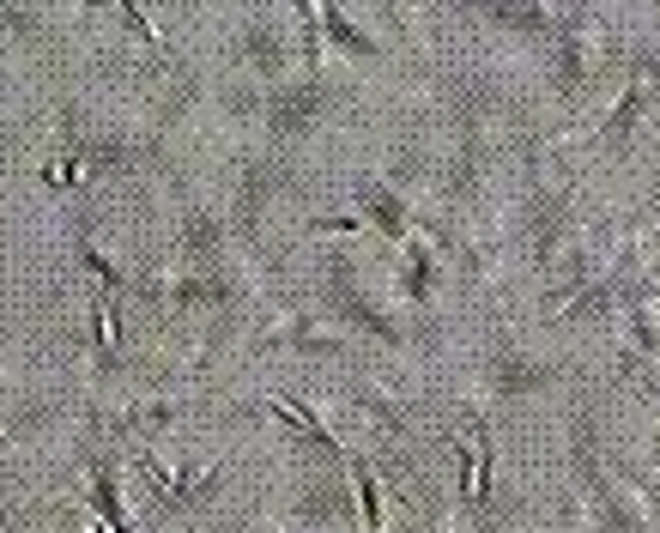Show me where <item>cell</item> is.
Masks as SVG:
<instances>
[{
  "label": "cell",
  "mask_w": 660,
  "mask_h": 533,
  "mask_svg": "<svg viewBox=\"0 0 660 533\" xmlns=\"http://www.w3.org/2000/svg\"><path fill=\"white\" fill-rule=\"evenodd\" d=\"M236 49H243V67L260 79V85H286L291 49H286V37H279V25H273V19H248Z\"/></svg>",
  "instance_id": "obj_1"
},
{
  "label": "cell",
  "mask_w": 660,
  "mask_h": 533,
  "mask_svg": "<svg viewBox=\"0 0 660 533\" xmlns=\"http://www.w3.org/2000/svg\"><path fill=\"white\" fill-rule=\"evenodd\" d=\"M351 200H358L363 224H375L382 236H394V243L406 248V200L394 195L389 183H375V176H358V183H351Z\"/></svg>",
  "instance_id": "obj_2"
},
{
  "label": "cell",
  "mask_w": 660,
  "mask_h": 533,
  "mask_svg": "<svg viewBox=\"0 0 660 533\" xmlns=\"http://www.w3.org/2000/svg\"><path fill=\"white\" fill-rule=\"evenodd\" d=\"M557 370L552 364H533V358H497L491 364V389L497 394H528V389H545Z\"/></svg>",
  "instance_id": "obj_3"
},
{
  "label": "cell",
  "mask_w": 660,
  "mask_h": 533,
  "mask_svg": "<svg viewBox=\"0 0 660 533\" xmlns=\"http://www.w3.org/2000/svg\"><path fill=\"white\" fill-rule=\"evenodd\" d=\"M406 291H413V298H430V291H437V260H430V248L418 243V236H406Z\"/></svg>",
  "instance_id": "obj_4"
},
{
  "label": "cell",
  "mask_w": 660,
  "mask_h": 533,
  "mask_svg": "<svg viewBox=\"0 0 660 533\" xmlns=\"http://www.w3.org/2000/svg\"><path fill=\"white\" fill-rule=\"evenodd\" d=\"M315 13H322V25H327V37L339 43V49H351V55H375V37H363L358 25H351L346 13H339V7H315Z\"/></svg>",
  "instance_id": "obj_5"
}]
</instances>
